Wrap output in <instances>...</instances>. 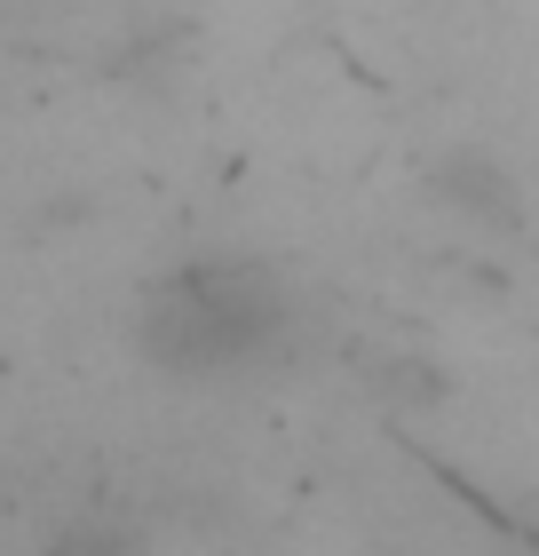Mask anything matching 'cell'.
<instances>
[{"instance_id": "cell-1", "label": "cell", "mask_w": 539, "mask_h": 556, "mask_svg": "<svg viewBox=\"0 0 539 556\" xmlns=\"http://www.w3.org/2000/svg\"><path fill=\"white\" fill-rule=\"evenodd\" d=\"M286 326V294L246 263H198L143 302V350L175 374H230Z\"/></svg>"}]
</instances>
